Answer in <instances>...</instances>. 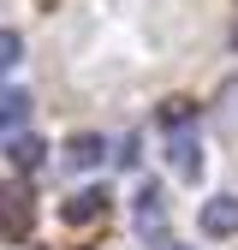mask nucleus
Wrapping results in <instances>:
<instances>
[{
    "mask_svg": "<svg viewBox=\"0 0 238 250\" xmlns=\"http://www.w3.org/2000/svg\"><path fill=\"white\" fill-rule=\"evenodd\" d=\"M6 155H12V167H18V173H36V167H42V155H48V143H42L36 131H24V137H12Z\"/></svg>",
    "mask_w": 238,
    "mask_h": 250,
    "instance_id": "nucleus-4",
    "label": "nucleus"
},
{
    "mask_svg": "<svg viewBox=\"0 0 238 250\" xmlns=\"http://www.w3.org/2000/svg\"><path fill=\"white\" fill-rule=\"evenodd\" d=\"M101 155H107V143H101V137H89V131L66 143V161H72V167H96Z\"/></svg>",
    "mask_w": 238,
    "mask_h": 250,
    "instance_id": "nucleus-5",
    "label": "nucleus"
},
{
    "mask_svg": "<svg viewBox=\"0 0 238 250\" xmlns=\"http://www.w3.org/2000/svg\"><path fill=\"white\" fill-rule=\"evenodd\" d=\"M18 54H24V36H18V30H0V72L18 66Z\"/></svg>",
    "mask_w": 238,
    "mask_h": 250,
    "instance_id": "nucleus-9",
    "label": "nucleus"
},
{
    "mask_svg": "<svg viewBox=\"0 0 238 250\" xmlns=\"http://www.w3.org/2000/svg\"><path fill=\"white\" fill-rule=\"evenodd\" d=\"M18 203H24V197L12 191V185H0V221H6V232H24V227H30V214H24Z\"/></svg>",
    "mask_w": 238,
    "mask_h": 250,
    "instance_id": "nucleus-7",
    "label": "nucleus"
},
{
    "mask_svg": "<svg viewBox=\"0 0 238 250\" xmlns=\"http://www.w3.org/2000/svg\"><path fill=\"white\" fill-rule=\"evenodd\" d=\"M30 119V89H6L0 96V125H24Z\"/></svg>",
    "mask_w": 238,
    "mask_h": 250,
    "instance_id": "nucleus-8",
    "label": "nucleus"
},
{
    "mask_svg": "<svg viewBox=\"0 0 238 250\" xmlns=\"http://www.w3.org/2000/svg\"><path fill=\"white\" fill-rule=\"evenodd\" d=\"M60 214H66L72 227H89L96 214H107V191H78V197H72L66 208H60Z\"/></svg>",
    "mask_w": 238,
    "mask_h": 250,
    "instance_id": "nucleus-3",
    "label": "nucleus"
},
{
    "mask_svg": "<svg viewBox=\"0 0 238 250\" xmlns=\"http://www.w3.org/2000/svg\"><path fill=\"white\" fill-rule=\"evenodd\" d=\"M161 185H143V191H137V227H161Z\"/></svg>",
    "mask_w": 238,
    "mask_h": 250,
    "instance_id": "nucleus-6",
    "label": "nucleus"
},
{
    "mask_svg": "<svg viewBox=\"0 0 238 250\" xmlns=\"http://www.w3.org/2000/svg\"><path fill=\"white\" fill-rule=\"evenodd\" d=\"M167 250H178V244H167Z\"/></svg>",
    "mask_w": 238,
    "mask_h": 250,
    "instance_id": "nucleus-11",
    "label": "nucleus"
},
{
    "mask_svg": "<svg viewBox=\"0 0 238 250\" xmlns=\"http://www.w3.org/2000/svg\"><path fill=\"white\" fill-rule=\"evenodd\" d=\"M161 119H167V125H185V119H191V102H167Z\"/></svg>",
    "mask_w": 238,
    "mask_h": 250,
    "instance_id": "nucleus-10",
    "label": "nucleus"
},
{
    "mask_svg": "<svg viewBox=\"0 0 238 250\" xmlns=\"http://www.w3.org/2000/svg\"><path fill=\"white\" fill-rule=\"evenodd\" d=\"M167 155H173V173H178V179H202V143H197V137H173Z\"/></svg>",
    "mask_w": 238,
    "mask_h": 250,
    "instance_id": "nucleus-2",
    "label": "nucleus"
},
{
    "mask_svg": "<svg viewBox=\"0 0 238 250\" xmlns=\"http://www.w3.org/2000/svg\"><path fill=\"white\" fill-rule=\"evenodd\" d=\"M197 221H202L208 238H232V232H238V197H215V203H202Z\"/></svg>",
    "mask_w": 238,
    "mask_h": 250,
    "instance_id": "nucleus-1",
    "label": "nucleus"
}]
</instances>
